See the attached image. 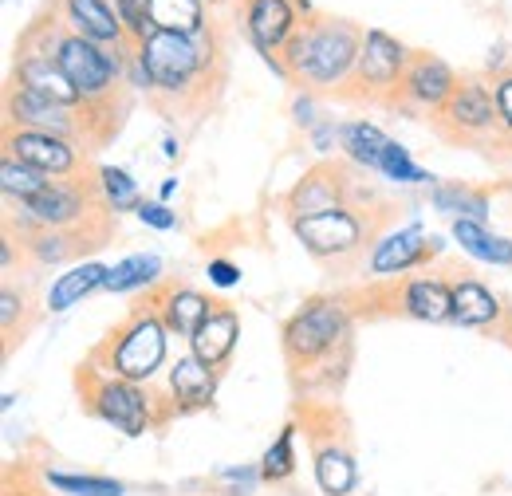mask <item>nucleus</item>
Masks as SVG:
<instances>
[{
  "instance_id": "f03ea898",
  "label": "nucleus",
  "mask_w": 512,
  "mask_h": 496,
  "mask_svg": "<svg viewBox=\"0 0 512 496\" xmlns=\"http://www.w3.org/2000/svg\"><path fill=\"white\" fill-rule=\"evenodd\" d=\"M134 60L142 63L150 91L158 95H186L193 83L209 71L213 44L209 28L201 36H182V32H154L134 48Z\"/></svg>"
},
{
  "instance_id": "4be33fe9",
  "label": "nucleus",
  "mask_w": 512,
  "mask_h": 496,
  "mask_svg": "<svg viewBox=\"0 0 512 496\" xmlns=\"http://www.w3.org/2000/svg\"><path fill=\"white\" fill-rule=\"evenodd\" d=\"M107 264H99V260H83V264H75V268H67L64 276H56V284L48 288V311H67L75 308L79 300H87L91 292H99L103 284H107Z\"/></svg>"
},
{
  "instance_id": "c9c22d12",
  "label": "nucleus",
  "mask_w": 512,
  "mask_h": 496,
  "mask_svg": "<svg viewBox=\"0 0 512 496\" xmlns=\"http://www.w3.org/2000/svg\"><path fill=\"white\" fill-rule=\"evenodd\" d=\"M48 485L67 496H123V485L111 477H79V473H48Z\"/></svg>"
},
{
  "instance_id": "4c0bfd02",
  "label": "nucleus",
  "mask_w": 512,
  "mask_h": 496,
  "mask_svg": "<svg viewBox=\"0 0 512 496\" xmlns=\"http://www.w3.org/2000/svg\"><path fill=\"white\" fill-rule=\"evenodd\" d=\"M493 99H497V119H501V130L512 138V71H505V75L493 83Z\"/></svg>"
},
{
  "instance_id": "79ce46f5",
  "label": "nucleus",
  "mask_w": 512,
  "mask_h": 496,
  "mask_svg": "<svg viewBox=\"0 0 512 496\" xmlns=\"http://www.w3.org/2000/svg\"><path fill=\"white\" fill-rule=\"evenodd\" d=\"M209 4H221V0H209Z\"/></svg>"
},
{
  "instance_id": "1a4fd4ad",
  "label": "nucleus",
  "mask_w": 512,
  "mask_h": 496,
  "mask_svg": "<svg viewBox=\"0 0 512 496\" xmlns=\"http://www.w3.org/2000/svg\"><path fill=\"white\" fill-rule=\"evenodd\" d=\"M4 111H8V126L60 134V138H71V142L87 130V119H79V115H87L83 107H60V103H52V99H44V95L20 87V83L8 87V95H4Z\"/></svg>"
},
{
  "instance_id": "2eb2a0df",
  "label": "nucleus",
  "mask_w": 512,
  "mask_h": 496,
  "mask_svg": "<svg viewBox=\"0 0 512 496\" xmlns=\"http://www.w3.org/2000/svg\"><path fill=\"white\" fill-rule=\"evenodd\" d=\"M457 83H461L457 71L442 56L414 52V60L406 67V79H402V99H410L414 107H426V111H442L453 99Z\"/></svg>"
},
{
  "instance_id": "2f4dec72",
  "label": "nucleus",
  "mask_w": 512,
  "mask_h": 496,
  "mask_svg": "<svg viewBox=\"0 0 512 496\" xmlns=\"http://www.w3.org/2000/svg\"><path fill=\"white\" fill-rule=\"evenodd\" d=\"M95 186L103 193V205L115 209V213H127V209H138V205H142L138 182L130 178L127 170H119V166H99V170H95Z\"/></svg>"
},
{
  "instance_id": "412c9836",
  "label": "nucleus",
  "mask_w": 512,
  "mask_h": 496,
  "mask_svg": "<svg viewBox=\"0 0 512 496\" xmlns=\"http://www.w3.org/2000/svg\"><path fill=\"white\" fill-rule=\"evenodd\" d=\"M402 311L422 323H446L453 319V288L446 280H406L402 284Z\"/></svg>"
},
{
  "instance_id": "5701e85b",
  "label": "nucleus",
  "mask_w": 512,
  "mask_h": 496,
  "mask_svg": "<svg viewBox=\"0 0 512 496\" xmlns=\"http://www.w3.org/2000/svg\"><path fill=\"white\" fill-rule=\"evenodd\" d=\"M209 311H213V300H205V296L193 292V288H170V292L162 296V304H158V315H162L166 331H174V335H182V339H193V331L205 323Z\"/></svg>"
},
{
  "instance_id": "393cba45",
  "label": "nucleus",
  "mask_w": 512,
  "mask_h": 496,
  "mask_svg": "<svg viewBox=\"0 0 512 496\" xmlns=\"http://www.w3.org/2000/svg\"><path fill=\"white\" fill-rule=\"evenodd\" d=\"M154 32H182L201 36L205 32V0H146Z\"/></svg>"
},
{
  "instance_id": "a878e982",
  "label": "nucleus",
  "mask_w": 512,
  "mask_h": 496,
  "mask_svg": "<svg viewBox=\"0 0 512 496\" xmlns=\"http://www.w3.org/2000/svg\"><path fill=\"white\" fill-rule=\"evenodd\" d=\"M453 241L465 248L469 256L485 260V264H497V268H509L512 264V241L489 233L481 221H453Z\"/></svg>"
},
{
  "instance_id": "cd10ccee",
  "label": "nucleus",
  "mask_w": 512,
  "mask_h": 496,
  "mask_svg": "<svg viewBox=\"0 0 512 496\" xmlns=\"http://www.w3.org/2000/svg\"><path fill=\"white\" fill-rule=\"evenodd\" d=\"M316 481H320L323 496H347L359 485V469L351 461L347 449L339 445H323L316 453Z\"/></svg>"
},
{
  "instance_id": "f3484780",
  "label": "nucleus",
  "mask_w": 512,
  "mask_h": 496,
  "mask_svg": "<svg viewBox=\"0 0 512 496\" xmlns=\"http://www.w3.org/2000/svg\"><path fill=\"white\" fill-rule=\"evenodd\" d=\"M237 339H241V315L229 308V304H213V311L205 315V323L193 331L190 351L213 371H221L233 351H237Z\"/></svg>"
},
{
  "instance_id": "20e7f679",
  "label": "nucleus",
  "mask_w": 512,
  "mask_h": 496,
  "mask_svg": "<svg viewBox=\"0 0 512 496\" xmlns=\"http://www.w3.org/2000/svg\"><path fill=\"white\" fill-rule=\"evenodd\" d=\"M166 323L154 311H138L111 335L107 355H111V374L127 382H150L158 367L166 363Z\"/></svg>"
},
{
  "instance_id": "a19ab883",
  "label": "nucleus",
  "mask_w": 512,
  "mask_h": 496,
  "mask_svg": "<svg viewBox=\"0 0 512 496\" xmlns=\"http://www.w3.org/2000/svg\"><path fill=\"white\" fill-rule=\"evenodd\" d=\"M174 193H178V178H166V182H162V201H170Z\"/></svg>"
},
{
  "instance_id": "39448f33",
  "label": "nucleus",
  "mask_w": 512,
  "mask_h": 496,
  "mask_svg": "<svg viewBox=\"0 0 512 496\" xmlns=\"http://www.w3.org/2000/svg\"><path fill=\"white\" fill-rule=\"evenodd\" d=\"M347 335V308L339 300H312L284 323V355L292 367L316 363Z\"/></svg>"
},
{
  "instance_id": "9b49d317",
  "label": "nucleus",
  "mask_w": 512,
  "mask_h": 496,
  "mask_svg": "<svg viewBox=\"0 0 512 496\" xmlns=\"http://www.w3.org/2000/svg\"><path fill=\"white\" fill-rule=\"evenodd\" d=\"M4 154L36 166L48 178H71L83 162V154L75 150L71 138L60 134H44V130H24V126H8L4 130Z\"/></svg>"
},
{
  "instance_id": "c756f323",
  "label": "nucleus",
  "mask_w": 512,
  "mask_h": 496,
  "mask_svg": "<svg viewBox=\"0 0 512 496\" xmlns=\"http://www.w3.org/2000/svg\"><path fill=\"white\" fill-rule=\"evenodd\" d=\"M48 186H52V178L40 174L36 166H28V162H20L12 154L0 158V189H4L8 201H32V197H40Z\"/></svg>"
},
{
  "instance_id": "58836bf2",
  "label": "nucleus",
  "mask_w": 512,
  "mask_h": 496,
  "mask_svg": "<svg viewBox=\"0 0 512 496\" xmlns=\"http://www.w3.org/2000/svg\"><path fill=\"white\" fill-rule=\"evenodd\" d=\"M205 272H209V280H213L217 288H237V284H241V268H237L233 260H221V256H217V260H209Z\"/></svg>"
},
{
  "instance_id": "dca6fc26",
  "label": "nucleus",
  "mask_w": 512,
  "mask_h": 496,
  "mask_svg": "<svg viewBox=\"0 0 512 496\" xmlns=\"http://www.w3.org/2000/svg\"><path fill=\"white\" fill-rule=\"evenodd\" d=\"M60 12L67 20V32H75V36H87V40H95L103 48L130 44L115 0H60Z\"/></svg>"
},
{
  "instance_id": "7c9ffc66",
  "label": "nucleus",
  "mask_w": 512,
  "mask_h": 496,
  "mask_svg": "<svg viewBox=\"0 0 512 496\" xmlns=\"http://www.w3.org/2000/svg\"><path fill=\"white\" fill-rule=\"evenodd\" d=\"M162 276V260L154 252H134L127 260H119L111 272H107V292H134V288H146Z\"/></svg>"
},
{
  "instance_id": "f704fd0d",
  "label": "nucleus",
  "mask_w": 512,
  "mask_h": 496,
  "mask_svg": "<svg viewBox=\"0 0 512 496\" xmlns=\"http://www.w3.org/2000/svg\"><path fill=\"white\" fill-rule=\"evenodd\" d=\"M379 174L390 178V182H402V186H422V182H434L414 158H410V150L402 146V142H394L390 138V146H386L383 154V166H379Z\"/></svg>"
},
{
  "instance_id": "6e6552de",
  "label": "nucleus",
  "mask_w": 512,
  "mask_h": 496,
  "mask_svg": "<svg viewBox=\"0 0 512 496\" xmlns=\"http://www.w3.org/2000/svg\"><path fill=\"white\" fill-rule=\"evenodd\" d=\"M438 130L453 142H481L501 130L493 87L481 79H461L453 99L438 111Z\"/></svg>"
},
{
  "instance_id": "9d476101",
  "label": "nucleus",
  "mask_w": 512,
  "mask_h": 496,
  "mask_svg": "<svg viewBox=\"0 0 512 496\" xmlns=\"http://www.w3.org/2000/svg\"><path fill=\"white\" fill-rule=\"evenodd\" d=\"M245 32L256 44V52L264 56V63H272L280 75H288L280 56L292 44V36L300 32L296 0H249L245 4Z\"/></svg>"
},
{
  "instance_id": "7ed1b4c3",
  "label": "nucleus",
  "mask_w": 512,
  "mask_h": 496,
  "mask_svg": "<svg viewBox=\"0 0 512 496\" xmlns=\"http://www.w3.org/2000/svg\"><path fill=\"white\" fill-rule=\"evenodd\" d=\"M119 52H123V48H103V44H95V40H87V36L60 32V40H56V48H52V60L60 63V71L71 79V87L79 91L83 107L95 111L99 103H107V99L115 95V87H119V79H123L127 60H123Z\"/></svg>"
},
{
  "instance_id": "a211bd4d",
  "label": "nucleus",
  "mask_w": 512,
  "mask_h": 496,
  "mask_svg": "<svg viewBox=\"0 0 512 496\" xmlns=\"http://www.w3.org/2000/svg\"><path fill=\"white\" fill-rule=\"evenodd\" d=\"M16 83L36 91V95H44V99H52V103H60V107H83L79 91L71 87V79L60 71V63L52 56L16 52Z\"/></svg>"
},
{
  "instance_id": "ddd939ff",
  "label": "nucleus",
  "mask_w": 512,
  "mask_h": 496,
  "mask_svg": "<svg viewBox=\"0 0 512 496\" xmlns=\"http://www.w3.org/2000/svg\"><path fill=\"white\" fill-rule=\"evenodd\" d=\"M91 410L107 422V426H115V430H123L127 437H138L146 434V426H150V402H146V394L138 390V382H127V378H99V386L91 390Z\"/></svg>"
},
{
  "instance_id": "c85d7f7f",
  "label": "nucleus",
  "mask_w": 512,
  "mask_h": 496,
  "mask_svg": "<svg viewBox=\"0 0 512 496\" xmlns=\"http://www.w3.org/2000/svg\"><path fill=\"white\" fill-rule=\"evenodd\" d=\"M430 201L438 205V213H449L453 221H481V225L489 221V197L481 189L461 186V182L438 186L430 193Z\"/></svg>"
},
{
  "instance_id": "b1692460",
  "label": "nucleus",
  "mask_w": 512,
  "mask_h": 496,
  "mask_svg": "<svg viewBox=\"0 0 512 496\" xmlns=\"http://www.w3.org/2000/svg\"><path fill=\"white\" fill-rule=\"evenodd\" d=\"M453 288V323L461 327H489L501 315V300L481 280H457Z\"/></svg>"
},
{
  "instance_id": "473e14b6",
  "label": "nucleus",
  "mask_w": 512,
  "mask_h": 496,
  "mask_svg": "<svg viewBox=\"0 0 512 496\" xmlns=\"http://www.w3.org/2000/svg\"><path fill=\"white\" fill-rule=\"evenodd\" d=\"M24 248H28V252H32V260H40V264H60V260H67V256H75L79 248H91V245H79V237H75V233L36 229Z\"/></svg>"
},
{
  "instance_id": "f8f14e48",
  "label": "nucleus",
  "mask_w": 512,
  "mask_h": 496,
  "mask_svg": "<svg viewBox=\"0 0 512 496\" xmlns=\"http://www.w3.org/2000/svg\"><path fill=\"white\" fill-rule=\"evenodd\" d=\"M12 205H20V213H24V221L32 225V229H60V233H71L87 213H83V205H87V189L83 182H75V178H52V186L44 189L40 197H32V201H12Z\"/></svg>"
},
{
  "instance_id": "0eeeda50",
  "label": "nucleus",
  "mask_w": 512,
  "mask_h": 496,
  "mask_svg": "<svg viewBox=\"0 0 512 496\" xmlns=\"http://www.w3.org/2000/svg\"><path fill=\"white\" fill-rule=\"evenodd\" d=\"M292 233L316 260H343L363 245L367 221L359 217V209L339 205V209L312 213V217H292Z\"/></svg>"
},
{
  "instance_id": "e433bc0d",
  "label": "nucleus",
  "mask_w": 512,
  "mask_h": 496,
  "mask_svg": "<svg viewBox=\"0 0 512 496\" xmlns=\"http://www.w3.org/2000/svg\"><path fill=\"white\" fill-rule=\"evenodd\" d=\"M134 213H138V221H142V225H150V229H158V233L178 229V213H170L162 201H142Z\"/></svg>"
},
{
  "instance_id": "423d86ee",
  "label": "nucleus",
  "mask_w": 512,
  "mask_h": 496,
  "mask_svg": "<svg viewBox=\"0 0 512 496\" xmlns=\"http://www.w3.org/2000/svg\"><path fill=\"white\" fill-rule=\"evenodd\" d=\"M410 60H414V52L402 40H394L383 28H367L363 52H359L355 75H351V87H359L355 95H367V99L402 95V79H406Z\"/></svg>"
},
{
  "instance_id": "4468645a",
  "label": "nucleus",
  "mask_w": 512,
  "mask_h": 496,
  "mask_svg": "<svg viewBox=\"0 0 512 496\" xmlns=\"http://www.w3.org/2000/svg\"><path fill=\"white\" fill-rule=\"evenodd\" d=\"M438 252H442L438 237H426L422 225H406V229H394V233L379 237V245L371 248L367 268L375 276H398V272H410V268H418L422 260H430Z\"/></svg>"
},
{
  "instance_id": "f257e3e1",
  "label": "nucleus",
  "mask_w": 512,
  "mask_h": 496,
  "mask_svg": "<svg viewBox=\"0 0 512 496\" xmlns=\"http://www.w3.org/2000/svg\"><path fill=\"white\" fill-rule=\"evenodd\" d=\"M363 52V32L343 16H308L292 44L284 48V67L308 87H339L355 75Z\"/></svg>"
},
{
  "instance_id": "6ab92c4d",
  "label": "nucleus",
  "mask_w": 512,
  "mask_h": 496,
  "mask_svg": "<svg viewBox=\"0 0 512 496\" xmlns=\"http://www.w3.org/2000/svg\"><path fill=\"white\" fill-rule=\"evenodd\" d=\"M343 193H347L343 170H335V166H316V170L304 174L300 186L288 193V209H292V217L327 213V209H339V205H343Z\"/></svg>"
},
{
  "instance_id": "ea45409f",
  "label": "nucleus",
  "mask_w": 512,
  "mask_h": 496,
  "mask_svg": "<svg viewBox=\"0 0 512 496\" xmlns=\"http://www.w3.org/2000/svg\"><path fill=\"white\" fill-rule=\"evenodd\" d=\"M20 311H24V296H16L12 288H4V292H0V323H4V335H12Z\"/></svg>"
},
{
  "instance_id": "bb28decb",
  "label": "nucleus",
  "mask_w": 512,
  "mask_h": 496,
  "mask_svg": "<svg viewBox=\"0 0 512 496\" xmlns=\"http://www.w3.org/2000/svg\"><path fill=\"white\" fill-rule=\"evenodd\" d=\"M386 146H390V138H386L375 123H363V119H359V123H343V142H339V150H343L351 162H359V166H367V170L379 174Z\"/></svg>"
},
{
  "instance_id": "aec40b11",
  "label": "nucleus",
  "mask_w": 512,
  "mask_h": 496,
  "mask_svg": "<svg viewBox=\"0 0 512 496\" xmlns=\"http://www.w3.org/2000/svg\"><path fill=\"white\" fill-rule=\"evenodd\" d=\"M170 394H174V402L182 406V410H205L209 402H213V394H217V371L213 367H205L197 355H182L174 367H170Z\"/></svg>"
},
{
  "instance_id": "72a5a7b5",
  "label": "nucleus",
  "mask_w": 512,
  "mask_h": 496,
  "mask_svg": "<svg viewBox=\"0 0 512 496\" xmlns=\"http://www.w3.org/2000/svg\"><path fill=\"white\" fill-rule=\"evenodd\" d=\"M292 441H296V426H284L280 437L264 449V457H260V477H264V481H288V477H292V469H296Z\"/></svg>"
}]
</instances>
